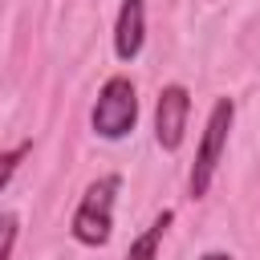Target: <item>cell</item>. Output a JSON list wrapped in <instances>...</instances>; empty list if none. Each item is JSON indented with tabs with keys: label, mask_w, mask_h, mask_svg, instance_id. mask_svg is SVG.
I'll list each match as a JSON object with an SVG mask.
<instances>
[{
	"label": "cell",
	"mask_w": 260,
	"mask_h": 260,
	"mask_svg": "<svg viewBox=\"0 0 260 260\" xmlns=\"http://www.w3.org/2000/svg\"><path fill=\"white\" fill-rule=\"evenodd\" d=\"M232 122H236V102L232 98H215L211 114H207V126H203V138H199V150H195V162H191V175H187V191L191 199H203L211 179H215V167L228 150V134H232Z\"/></svg>",
	"instance_id": "obj_1"
},
{
	"label": "cell",
	"mask_w": 260,
	"mask_h": 260,
	"mask_svg": "<svg viewBox=\"0 0 260 260\" xmlns=\"http://www.w3.org/2000/svg\"><path fill=\"white\" fill-rule=\"evenodd\" d=\"M118 187H122L118 175H102V179H93V183L85 187V195H81V203H77V211H73V223H69V232H73L77 244L102 248V244L110 240V232H114V199H118Z\"/></svg>",
	"instance_id": "obj_2"
},
{
	"label": "cell",
	"mask_w": 260,
	"mask_h": 260,
	"mask_svg": "<svg viewBox=\"0 0 260 260\" xmlns=\"http://www.w3.org/2000/svg\"><path fill=\"white\" fill-rule=\"evenodd\" d=\"M89 122H93V134L102 138H126L138 122V93H134V81L130 77H110L102 89H98V102L89 110Z\"/></svg>",
	"instance_id": "obj_3"
},
{
	"label": "cell",
	"mask_w": 260,
	"mask_h": 260,
	"mask_svg": "<svg viewBox=\"0 0 260 260\" xmlns=\"http://www.w3.org/2000/svg\"><path fill=\"white\" fill-rule=\"evenodd\" d=\"M187 118H191V93L187 85H162L154 102V142L175 154L187 138Z\"/></svg>",
	"instance_id": "obj_4"
},
{
	"label": "cell",
	"mask_w": 260,
	"mask_h": 260,
	"mask_svg": "<svg viewBox=\"0 0 260 260\" xmlns=\"http://www.w3.org/2000/svg\"><path fill=\"white\" fill-rule=\"evenodd\" d=\"M146 41V4L142 0H122L118 24H114V53L118 61H134Z\"/></svg>",
	"instance_id": "obj_5"
},
{
	"label": "cell",
	"mask_w": 260,
	"mask_h": 260,
	"mask_svg": "<svg viewBox=\"0 0 260 260\" xmlns=\"http://www.w3.org/2000/svg\"><path fill=\"white\" fill-rule=\"evenodd\" d=\"M171 219H175V211H158V215L150 219V228L126 248L122 260H154V256H158V244H162V236H167V228H171Z\"/></svg>",
	"instance_id": "obj_6"
},
{
	"label": "cell",
	"mask_w": 260,
	"mask_h": 260,
	"mask_svg": "<svg viewBox=\"0 0 260 260\" xmlns=\"http://www.w3.org/2000/svg\"><path fill=\"white\" fill-rule=\"evenodd\" d=\"M24 154H28V142H20V146H12V150H0V191L12 183V175H16V167H20Z\"/></svg>",
	"instance_id": "obj_7"
},
{
	"label": "cell",
	"mask_w": 260,
	"mask_h": 260,
	"mask_svg": "<svg viewBox=\"0 0 260 260\" xmlns=\"http://www.w3.org/2000/svg\"><path fill=\"white\" fill-rule=\"evenodd\" d=\"M16 228H20V219H16L12 211H4V215H0V260H12V244H16Z\"/></svg>",
	"instance_id": "obj_8"
},
{
	"label": "cell",
	"mask_w": 260,
	"mask_h": 260,
	"mask_svg": "<svg viewBox=\"0 0 260 260\" xmlns=\"http://www.w3.org/2000/svg\"><path fill=\"white\" fill-rule=\"evenodd\" d=\"M199 260H232V256H228V252H203Z\"/></svg>",
	"instance_id": "obj_9"
}]
</instances>
